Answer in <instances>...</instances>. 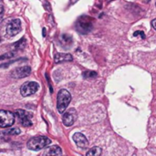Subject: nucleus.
Instances as JSON below:
<instances>
[{
  "label": "nucleus",
  "mask_w": 156,
  "mask_h": 156,
  "mask_svg": "<svg viewBox=\"0 0 156 156\" xmlns=\"http://www.w3.org/2000/svg\"><path fill=\"white\" fill-rule=\"evenodd\" d=\"M61 149L60 147L55 145V146H52L50 148L48 149V151L46 152V154L45 156H60L61 155Z\"/></svg>",
  "instance_id": "12"
},
{
  "label": "nucleus",
  "mask_w": 156,
  "mask_h": 156,
  "mask_svg": "<svg viewBox=\"0 0 156 156\" xmlns=\"http://www.w3.org/2000/svg\"><path fill=\"white\" fill-rule=\"evenodd\" d=\"M101 149L98 146H95V147H92L91 149H90L87 153L86 156H101Z\"/></svg>",
  "instance_id": "13"
},
{
  "label": "nucleus",
  "mask_w": 156,
  "mask_h": 156,
  "mask_svg": "<svg viewBox=\"0 0 156 156\" xmlns=\"http://www.w3.org/2000/svg\"><path fill=\"white\" fill-rule=\"evenodd\" d=\"M15 115L18 118L20 123L24 126V127H29L32 125V122H31V118H32V114L26 112L25 110H16L15 112Z\"/></svg>",
  "instance_id": "7"
},
{
  "label": "nucleus",
  "mask_w": 156,
  "mask_h": 156,
  "mask_svg": "<svg viewBox=\"0 0 156 156\" xmlns=\"http://www.w3.org/2000/svg\"><path fill=\"white\" fill-rule=\"evenodd\" d=\"M62 39H63L64 42H66L68 44H70L72 42V37L69 35H63L62 36Z\"/></svg>",
  "instance_id": "18"
},
{
  "label": "nucleus",
  "mask_w": 156,
  "mask_h": 156,
  "mask_svg": "<svg viewBox=\"0 0 156 156\" xmlns=\"http://www.w3.org/2000/svg\"><path fill=\"white\" fill-rule=\"evenodd\" d=\"M73 58L70 54L69 53H57L55 55L54 60L56 63H61V62H66V61H72Z\"/></svg>",
  "instance_id": "11"
},
{
  "label": "nucleus",
  "mask_w": 156,
  "mask_h": 156,
  "mask_svg": "<svg viewBox=\"0 0 156 156\" xmlns=\"http://www.w3.org/2000/svg\"><path fill=\"white\" fill-rule=\"evenodd\" d=\"M21 31V20L18 18L8 22L5 27V33L8 37H14Z\"/></svg>",
  "instance_id": "6"
},
{
  "label": "nucleus",
  "mask_w": 156,
  "mask_h": 156,
  "mask_svg": "<svg viewBox=\"0 0 156 156\" xmlns=\"http://www.w3.org/2000/svg\"><path fill=\"white\" fill-rule=\"evenodd\" d=\"M25 45H26V39H25V37H23L20 40H18L17 42H16L15 45H14V47L16 48L19 49V48H23L25 47Z\"/></svg>",
  "instance_id": "15"
},
{
  "label": "nucleus",
  "mask_w": 156,
  "mask_h": 156,
  "mask_svg": "<svg viewBox=\"0 0 156 156\" xmlns=\"http://www.w3.org/2000/svg\"><path fill=\"white\" fill-rule=\"evenodd\" d=\"M155 5H156V3H155Z\"/></svg>",
  "instance_id": "25"
},
{
  "label": "nucleus",
  "mask_w": 156,
  "mask_h": 156,
  "mask_svg": "<svg viewBox=\"0 0 156 156\" xmlns=\"http://www.w3.org/2000/svg\"><path fill=\"white\" fill-rule=\"evenodd\" d=\"M133 36H134V37H141L142 38H144V37H145V34H144L143 31H141V30L135 31V32L133 33Z\"/></svg>",
  "instance_id": "19"
},
{
  "label": "nucleus",
  "mask_w": 156,
  "mask_h": 156,
  "mask_svg": "<svg viewBox=\"0 0 156 156\" xmlns=\"http://www.w3.org/2000/svg\"><path fill=\"white\" fill-rule=\"evenodd\" d=\"M15 122V115L13 112L9 111L0 110V127L7 128L14 124Z\"/></svg>",
  "instance_id": "4"
},
{
  "label": "nucleus",
  "mask_w": 156,
  "mask_h": 156,
  "mask_svg": "<svg viewBox=\"0 0 156 156\" xmlns=\"http://www.w3.org/2000/svg\"><path fill=\"white\" fill-rule=\"evenodd\" d=\"M0 40H1V38H0Z\"/></svg>",
  "instance_id": "24"
},
{
  "label": "nucleus",
  "mask_w": 156,
  "mask_h": 156,
  "mask_svg": "<svg viewBox=\"0 0 156 156\" xmlns=\"http://www.w3.org/2000/svg\"><path fill=\"white\" fill-rule=\"evenodd\" d=\"M2 18H3V15H2V14H0V22L2 21Z\"/></svg>",
  "instance_id": "22"
},
{
  "label": "nucleus",
  "mask_w": 156,
  "mask_h": 156,
  "mask_svg": "<svg viewBox=\"0 0 156 156\" xmlns=\"http://www.w3.org/2000/svg\"><path fill=\"white\" fill-rule=\"evenodd\" d=\"M152 26H153V27H154V28L156 30V18L152 21Z\"/></svg>",
  "instance_id": "20"
},
{
  "label": "nucleus",
  "mask_w": 156,
  "mask_h": 156,
  "mask_svg": "<svg viewBox=\"0 0 156 156\" xmlns=\"http://www.w3.org/2000/svg\"><path fill=\"white\" fill-rule=\"evenodd\" d=\"M73 141L75 142L77 146H79L80 148H82V149L87 148L89 145V142H88L87 138L85 137V135H83L82 133H74Z\"/></svg>",
  "instance_id": "10"
},
{
  "label": "nucleus",
  "mask_w": 156,
  "mask_h": 156,
  "mask_svg": "<svg viewBox=\"0 0 156 156\" xmlns=\"http://www.w3.org/2000/svg\"><path fill=\"white\" fill-rule=\"evenodd\" d=\"M71 101V95L67 90H60L58 93V99H57V108L59 113H63L68 105L69 104Z\"/></svg>",
  "instance_id": "2"
},
{
  "label": "nucleus",
  "mask_w": 156,
  "mask_h": 156,
  "mask_svg": "<svg viewBox=\"0 0 156 156\" xmlns=\"http://www.w3.org/2000/svg\"><path fill=\"white\" fill-rule=\"evenodd\" d=\"M42 34H43V37H46V28H43Z\"/></svg>",
  "instance_id": "21"
},
{
  "label": "nucleus",
  "mask_w": 156,
  "mask_h": 156,
  "mask_svg": "<svg viewBox=\"0 0 156 156\" xmlns=\"http://www.w3.org/2000/svg\"><path fill=\"white\" fill-rule=\"evenodd\" d=\"M31 72V69L28 66H23V67H19L16 68L15 69H13L10 73L12 78L15 79H22V78H26L27 77Z\"/></svg>",
  "instance_id": "9"
},
{
  "label": "nucleus",
  "mask_w": 156,
  "mask_h": 156,
  "mask_svg": "<svg viewBox=\"0 0 156 156\" xmlns=\"http://www.w3.org/2000/svg\"><path fill=\"white\" fill-rule=\"evenodd\" d=\"M20 133H21L20 129H18V128H11V129L7 130L6 132H5L4 133H5V134L7 133L8 135H17Z\"/></svg>",
  "instance_id": "14"
},
{
  "label": "nucleus",
  "mask_w": 156,
  "mask_h": 156,
  "mask_svg": "<svg viewBox=\"0 0 156 156\" xmlns=\"http://www.w3.org/2000/svg\"><path fill=\"white\" fill-rule=\"evenodd\" d=\"M77 120V112L75 109L71 108L69 111H67L62 117V122L65 126H71L74 124L75 121Z\"/></svg>",
  "instance_id": "8"
},
{
  "label": "nucleus",
  "mask_w": 156,
  "mask_h": 156,
  "mask_svg": "<svg viewBox=\"0 0 156 156\" xmlns=\"http://www.w3.org/2000/svg\"><path fill=\"white\" fill-rule=\"evenodd\" d=\"M51 144V140L45 136H35L27 142V148L31 151H39L48 147Z\"/></svg>",
  "instance_id": "1"
},
{
  "label": "nucleus",
  "mask_w": 156,
  "mask_h": 156,
  "mask_svg": "<svg viewBox=\"0 0 156 156\" xmlns=\"http://www.w3.org/2000/svg\"><path fill=\"white\" fill-rule=\"evenodd\" d=\"M82 76L85 79H90V78H95L97 76V73L95 71H85L82 73Z\"/></svg>",
  "instance_id": "16"
},
{
  "label": "nucleus",
  "mask_w": 156,
  "mask_h": 156,
  "mask_svg": "<svg viewBox=\"0 0 156 156\" xmlns=\"http://www.w3.org/2000/svg\"><path fill=\"white\" fill-rule=\"evenodd\" d=\"M70 1H71V3H72V4H74V3H75V2H77L78 0H70Z\"/></svg>",
  "instance_id": "23"
},
{
  "label": "nucleus",
  "mask_w": 156,
  "mask_h": 156,
  "mask_svg": "<svg viewBox=\"0 0 156 156\" xmlns=\"http://www.w3.org/2000/svg\"><path fill=\"white\" fill-rule=\"evenodd\" d=\"M38 84L35 81L25 82L20 88V93L23 97H27L35 94L38 90Z\"/></svg>",
  "instance_id": "5"
},
{
  "label": "nucleus",
  "mask_w": 156,
  "mask_h": 156,
  "mask_svg": "<svg viewBox=\"0 0 156 156\" xmlns=\"http://www.w3.org/2000/svg\"><path fill=\"white\" fill-rule=\"evenodd\" d=\"M15 56V52L11 51V52H7L4 55H1L0 56V60H3V59H5V58H11Z\"/></svg>",
  "instance_id": "17"
},
{
  "label": "nucleus",
  "mask_w": 156,
  "mask_h": 156,
  "mask_svg": "<svg viewBox=\"0 0 156 156\" xmlns=\"http://www.w3.org/2000/svg\"><path fill=\"white\" fill-rule=\"evenodd\" d=\"M76 28L77 30L81 34H87L89 33L92 28V22L91 18L87 16H80L77 23H76Z\"/></svg>",
  "instance_id": "3"
}]
</instances>
